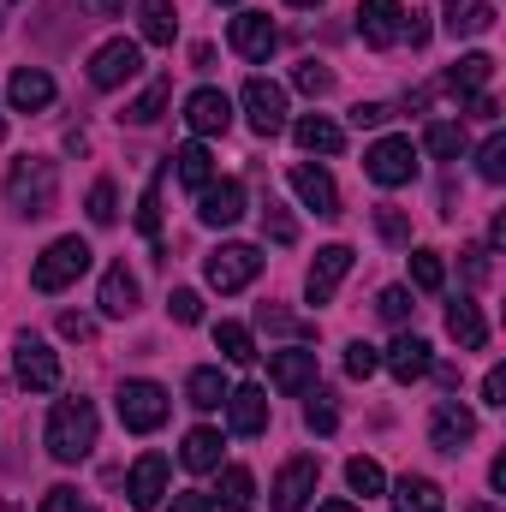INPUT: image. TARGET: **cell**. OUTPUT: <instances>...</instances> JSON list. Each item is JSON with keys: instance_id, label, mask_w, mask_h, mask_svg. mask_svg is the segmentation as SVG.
<instances>
[{"instance_id": "44", "label": "cell", "mask_w": 506, "mask_h": 512, "mask_svg": "<svg viewBox=\"0 0 506 512\" xmlns=\"http://www.w3.org/2000/svg\"><path fill=\"white\" fill-rule=\"evenodd\" d=\"M292 84H298V90H304V96H322V90H328V84H334V72H328V66H322V60H304V66H298V72H292Z\"/></svg>"}, {"instance_id": "49", "label": "cell", "mask_w": 506, "mask_h": 512, "mask_svg": "<svg viewBox=\"0 0 506 512\" xmlns=\"http://www.w3.org/2000/svg\"><path fill=\"white\" fill-rule=\"evenodd\" d=\"M60 334H66V340H90V334H96V322H90L84 310H66V316H60Z\"/></svg>"}, {"instance_id": "31", "label": "cell", "mask_w": 506, "mask_h": 512, "mask_svg": "<svg viewBox=\"0 0 506 512\" xmlns=\"http://www.w3.org/2000/svg\"><path fill=\"white\" fill-rule=\"evenodd\" d=\"M173 173H179V185H191V191H203V185L215 179V155H209L203 143H185V149L173 155Z\"/></svg>"}, {"instance_id": "15", "label": "cell", "mask_w": 506, "mask_h": 512, "mask_svg": "<svg viewBox=\"0 0 506 512\" xmlns=\"http://www.w3.org/2000/svg\"><path fill=\"white\" fill-rule=\"evenodd\" d=\"M399 30H405V6H399V0H364V6H358V36H364L370 48H393Z\"/></svg>"}, {"instance_id": "33", "label": "cell", "mask_w": 506, "mask_h": 512, "mask_svg": "<svg viewBox=\"0 0 506 512\" xmlns=\"http://www.w3.org/2000/svg\"><path fill=\"white\" fill-rule=\"evenodd\" d=\"M215 346H221L227 364H256V340H251L245 322H221V328H215Z\"/></svg>"}, {"instance_id": "38", "label": "cell", "mask_w": 506, "mask_h": 512, "mask_svg": "<svg viewBox=\"0 0 506 512\" xmlns=\"http://www.w3.org/2000/svg\"><path fill=\"white\" fill-rule=\"evenodd\" d=\"M346 483H352V495H364V501H370V495L387 489V471H381L376 459H352V465H346Z\"/></svg>"}, {"instance_id": "41", "label": "cell", "mask_w": 506, "mask_h": 512, "mask_svg": "<svg viewBox=\"0 0 506 512\" xmlns=\"http://www.w3.org/2000/svg\"><path fill=\"white\" fill-rule=\"evenodd\" d=\"M477 173H483L489 185H501V179H506V137H501V131L477 149Z\"/></svg>"}, {"instance_id": "8", "label": "cell", "mask_w": 506, "mask_h": 512, "mask_svg": "<svg viewBox=\"0 0 506 512\" xmlns=\"http://www.w3.org/2000/svg\"><path fill=\"white\" fill-rule=\"evenodd\" d=\"M203 274H209L215 292H245L256 274H262V251L256 245H221V251L203 262Z\"/></svg>"}, {"instance_id": "7", "label": "cell", "mask_w": 506, "mask_h": 512, "mask_svg": "<svg viewBox=\"0 0 506 512\" xmlns=\"http://www.w3.org/2000/svg\"><path fill=\"white\" fill-rule=\"evenodd\" d=\"M137 72H143V48L126 42V36H114V42H102V48L90 54V84H96V90H120Z\"/></svg>"}, {"instance_id": "35", "label": "cell", "mask_w": 506, "mask_h": 512, "mask_svg": "<svg viewBox=\"0 0 506 512\" xmlns=\"http://www.w3.org/2000/svg\"><path fill=\"white\" fill-rule=\"evenodd\" d=\"M423 143H429L435 161H459V155H465V131L453 126V120H435V126L423 131Z\"/></svg>"}, {"instance_id": "20", "label": "cell", "mask_w": 506, "mask_h": 512, "mask_svg": "<svg viewBox=\"0 0 506 512\" xmlns=\"http://www.w3.org/2000/svg\"><path fill=\"white\" fill-rule=\"evenodd\" d=\"M227 36H233V48H239L245 60H268V54H274V42H280V30H274V18H268V12H239Z\"/></svg>"}, {"instance_id": "43", "label": "cell", "mask_w": 506, "mask_h": 512, "mask_svg": "<svg viewBox=\"0 0 506 512\" xmlns=\"http://www.w3.org/2000/svg\"><path fill=\"white\" fill-rule=\"evenodd\" d=\"M137 227H143V239L161 233V179H149V191H143V203H137Z\"/></svg>"}, {"instance_id": "19", "label": "cell", "mask_w": 506, "mask_h": 512, "mask_svg": "<svg viewBox=\"0 0 506 512\" xmlns=\"http://www.w3.org/2000/svg\"><path fill=\"white\" fill-rule=\"evenodd\" d=\"M185 126L197 131V137H215V131L233 126V102H227V90H191V102H185Z\"/></svg>"}, {"instance_id": "2", "label": "cell", "mask_w": 506, "mask_h": 512, "mask_svg": "<svg viewBox=\"0 0 506 512\" xmlns=\"http://www.w3.org/2000/svg\"><path fill=\"white\" fill-rule=\"evenodd\" d=\"M96 405L90 399H60L54 411H48V453L60 459V465H78V459H90V447H96Z\"/></svg>"}, {"instance_id": "32", "label": "cell", "mask_w": 506, "mask_h": 512, "mask_svg": "<svg viewBox=\"0 0 506 512\" xmlns=\"http://www.w3.org/2000/svg\"><path fill=\"white\" fill-rule=\"evenodd\" d=\"M179 459H185L191 471H215V465H221V435H215V429H191L185 447H179Z\"/></svg>"}, {"instance_id": "12", "label": "cell", "mask_w": 506, "mask_h": 512, "mask_svg": "<svg viewBox=\"0 0 506 512\" xmlns=\"http://www.w3.org/2000/svg\"><path fill=\"white\" fill-rule=\"evenodd\" d=\"M197 215H203V227H233L245 215V185L239 179H209L197 191Z\"/></svg>"}, {"instance_id": "42", "label": "cell", "mask_w": 506, "mask_h": 512, "mask_svg": "<svg viewBox=\"0 0 506 512\" xmlns=\"http://www.w3.org/2000/svg\"><path fill=\"white\" fill-rule=\"evenodd\" d=\"M376 370H381V352L370 346V340H352V346H346V376H358V382H370Z\"/></svg>"}, {"instance_id": "48", "label": "cell", "mask_w": 506, "mask_h": 512, "mask_svg": "<svg viewBox=\"0 0 506 512\" xmlns=\"http://www.w3.org/2000/svg\"><path fill=\"white\" fill-rule=\"evenodd\" d=\"M268 239H274V245H292V239H298V227H292V215H280L274 203H268Z\"/></svg>"}, {"instance_id": "59", "label": "cell", "mask_w": 506, "mask_h": 512, "mask_svg": "<svg viewBox=\"0 0 506 512\" xmlns=\"http://www.w3.org/2000/svg\"><path fill=\"white\" fill-rule=\"evenodd\" d=\"M0 137H6V114H0Z\"/></svg>"}, {"instance_id": "26", "label": "cell", "mask_w": 506, "mask_h": 512, "mask_svg": "<svg viewBox=\"0 0 506 512\" xmlns=\"http://www.w3.org/2000/svg\"><path fill=\"white\" fill-rule=\"evenodd\" d=\"M393 512H447L441 483H429V477H399V483H393Z\"/></svg>"}, {"instance_id": "29", "label": "cell", "mask_w": 506, "mask_h": 512, "mask_svg": "<svg viewBox=\"0 0 506 512\" xmlns=\"http://www.w3.org/2000/svg\"><path fill=\"white\" fill-rule=\"evenodd\" d=\"M227 376L215 370V364H203V370H191V382H185V399L197 405V411H215V405H227Z\"/></svg>"}, {"instance_id": "53", "label": "cell", "mask_w": 506, "mask_h": 512, "mask_svg": "<svg viewBox=\"0 0 506 512\" xmlns=\"http://www.w3.org/2000/svg\"><path fill=\"white\" fill-rule=\"evenodd\" d=\"M483 399H489V405H506V370H489V376H483Z\"/></svg>"}, {"instance_id": "54", "label": "cell", "mask_w": 506, "mask_h": 512, "mask_svg": "<svg viewBox=\"0 0 506 512\" xmlns=\"http://www.w3.org/2000/svg\"><path fill=\"white\" fill-rule=\"evenodd\" d=\"M465 274L471 280H489V251H465Z\"/></svg>"}, {"instance_id": "51", "label": "cell", "mask_w": 506, "mask_h": 512, "mask_svg": "<svg viewBox=\"0 0 506 512\" xmlns=\"http://www.w3.org/2000/svg\"><path fill=\"white\" fill-rule=\"evenodd\" d=\"M387 114H393V108H381V102H358V108H352V126H387Z\"/></svg>"}, {"instance_id": "34", "label": "cell", "mask_w": 506, "mask_h": 512, "mask_svg": "<svg viewBox=\"0 0 506 512\" xmlns=\"http://www.w3.org/2000/svg\"><path fill=\"white\" fill-rule=\"evenodd\" d=\"M167 102H173V84H167V78H155V84H149V90L126 108V120H131V126H149V120H161V108H167Z\"/></svg>"}, {"instance_id": "5", "label": "cell", "mask_w": 506, "mask_h": 512, "mask_svg": "<svg viewBox=\"0 0 506 512\" xmlns=\"http://www.w3.org/2000/svg\"><path fill=\"white\" fill-rule=\"evenodd\" d=\"M120 423L131 435H155L167 423V387L161 382H126L120 387Z\"/></svg>"}, {"instance_id": "22", "label": "cell", "mask_w": 506, "mask_h": 512, "mask_svg": "<svg viewBox=\"0 0 506 512\" xmlns=\"http://www.w3.org/2000/svg\"><path fill=\"white\" fill-rule=\"evenodd\" d=\"M227 423H233V435H262L268 429V393L262 387H233L227 393Z\"/></svg>"}, {"instance_id": "24", "label": "cell", "mask_w": 506, "mask_h": 512, "mask_svg": "<svg viewBox=\"0 0 506 512\" xmlns=\"http://www.w3.org/2000/svg\"><path fill=\"white\" fill-rule=\"evenodd\" d=\"M292 137H298L304 155H340V143H346V131L334 126L328 114H304V120L292 126Z\"/></svg>"}, {"instance_id": "1", "label": "cell", "mask_w": 506, "mask_h": 512, "mask_svg": "<svg viewBox=\"0 0 506 512\" xmlns=\"http://www.w3.org/2000/svg\"><path fill=\"white\" fill-rule=\"evenodd\" d=\"M54 191H60V167H54V161L24 155V161L6 167V209H12V215H24V221L48 215V209H54Z\"/></svg>"}, {"instance_id": "30", "label": "cell", "mask_w": 506, "mask_h": 512, "mask_svg": "<svg viewBox=\"0 0 506 512\" xmlns=\"http://www.w3.org/2000/svg\"><path fill=\"white\" fill-rule=\"evenodd\" d=\"M489 72H495V60H489V54H465V60L447 72V90H453V96H483Z\"/></svg>"}, {"instance_id": "25", "label": "cell", "mask_w": 506, "mask_h": 512, "mask_svg": "<svg viewBox=\"0 0 506 512\" xmlns=\"http://www.w3.org/2000/svg\"><path fill=\"white\" fill-rule=\"evenodd\" d=\"M441 12H447V36H483L495 24L489 0H441Z\"/></svg>"}, {"instance_id": "52", "label": "cell", "mask_w": 506, "mask_h": 512, "mask_svg": "<svg viewBox=\"0 0 506 512\" xmlns=\"http://www.w3.org/2000/svg\"><path fill=\"white\" fill-rule=\"evenodd\" d=\"M167 512H215V495H197V489H185V495H173V507Z\"/></svg>"}, {"instance_id": "37", "label": "cell", "mask_w": 506, "mask_h": 512, "mask_svg": "<svg viewBox=\"0 0 506 512\" xmlns=\"http://www.w3.org/2000/svg\"><path fill=\"white\" fill-rule=\"evenodd\" d=\"M84 209H90V221H96V227H114V221H120V191H114V179H96Z\"/></svg>"}, {"instance_id": "46", "label": "cell", "mask_w": 506, "mask_h": 512, "mask_svg": "<svg viewBox=\"0 0 506 512\" xmlns=\"http://www.w3.org/2000/svg\"><path fill=\"white\" fill-rule=\"evenodd\" d=\"M167 310H173V322H203V298L197 292H173Z\"/></svg>"}, {"instance_id": "6", "label": "cell", "mask_w": 506, "mask_h": 512, "mask_svg": "<svg viewBox=\"0 0 506 512\" xmlns=\"http://www.w3.org/2000/svg\"><path fill=\"white\" fill-rule=\"evenodd\" d=\"M12 376L30 387V393H54V387H60V358L48 352V340L18 334V346H12Z\"/></svg>"}, {"instance_id": "17", "label": "cell", "mask_w": 506, "mask_h": 512, "mask_svg": "<svg viewBox=\"0 0 506 512\" xmlns=\"http://www.w3.org/2000/svg\"><path fill=\"white\" fill-rule=\"evenodd\" d=\"M268 382L280 387V393H310L316 387V352H304V346L274 352L268 358Z\"/></svg>"}, {"instance_id": "58", "label": "cell", "mask_w": 506, "mask_h": 512, "mask_svg": "<svg viewBox=\"0 0 506 512\" xmlns=\"http://www.w3.org/2000/svg\"><path fill=\"white\" fill-rule=\"evenodd\" d=\"M292 6H322V0H292Z\"/></svg>"}, {"instance_id": "11", "label": "cell", "mask_w": 506, "mask_h": 512, "mask_svg": "<svg viewBox=\"0 0 506 512\" xmlns=\"http://www.w3.org/2000/svg\"><path fill=\"white\" fill-rule=\"evenodd\" d=\"M316 459H286L280 477H274V512H304L310 495H316Z\"/></svg>"}, {"instance_id": "23", "label": "cell", "mask_w": 506, "mask_h": 512, "mask_svg": "<svg viewBox=\"0 0 506 512\" xmlns=\"http://www.w3.org/2000/svg\"><path fill=\"white\" fill-rule=\"evenodd\" d=\"M447 334L459 340V352H483L489 346V322H483V310L471 298H453L447 304Z\"/></svg>"}, {"instance_id": "45", "label": "cell", "mask_w": 506, "mask_h": 512, "mask_svg": "<svg viewBox=\"0 0 506 512\" xmlns=\"http://www.w3.org/2000/svg\"><path fill=\"white\" fill-rule=\"evenodd\" d=\"M376 310L387 316V322H405V316H411V292H405V286H387V292L376 298Z\"/></svg>"}, {"instance_id": "18", "label": "cell", "mask_w": 506, "mask_h": 512, "mask_svg": "<svg viewBox=\"0 0 506 512\" xmlns=\"http://www.w3.org/2000/svg\"><path fill=\"white\" fill-rule=\"evenodd\" d=\"M387 370H393V382H423L429 370H435V358H429V340L423 334H399L393 346H387V358H381Z\"/></svg>"}, {"instance_id": "55", "label": "cell", "mask_w": 506, "mask_h": 512, "mask_svg": "<svg viewBox=\"0 0 506 512\" xmlns=\"http://www.w3.org/2000/svg\"><path fill=\"white\" fill-rule=\"evenodd\" d=\"M84 6H90L96 18H114V12H126V0H84Z\"/></svg>"}, {"instance_id": "47", "label": "cell", "mask_w": 506, "mask_h": 512, "mask_svg": "<svg viewBox=\"0 0 506 512\" xmlns=\"http://www.w3.org/2000/svg\"><path fill=\"white\" fill-rule=\"evenodd\" d=\"M36 512H84V501H78V489H66V483H60V489H48V495H42V507Z\"/></svg>"}, {"instance_id": "3", "label": "cell", "mask_w": 506, "mask_h": 512, "mask_svg": "<svg viewBox=\"0 0 506 512\" xmlns=\"http://www.w3.org/2000/svg\"><path fill=\"white\" fill-rule=\"evenodd\" d=\"M90 268V245L78 239V233H66V239H54L48 251L36 256V268H30V286L36 292H66L78 274Z\"/></svg>"}, {"instance_id": "28", "label": "cell", "mask_w": 506, "mask_h": 512, "mask_svg": "<svg viewBox=\"0 0 506 512\" xmlns=\"http://www.w3.org/2000/svg\"><path fill=\"white\" fill-rule=\"evenodd\" d=\"M96 304H102V316H131L137 310V280L126 274V262L102 274V298Z\"/></svg>"}, {"instance_id": "57", "label": "cell", "mask_w": 506, "mask_h": 512, "mask_svg": "<svg viewBox=\"0 0 506 512\" xmlns=\"http://www.w3.org/2000/svg\"><path fill=\"white\" fill-rule=\"evenodd\" d=\"M471 512H501V507H489V501H483V507H471Z\"/></svg>"}, {"instance_id": "4", "label": "cell", "mask_w": 506, "mask_h": 512, "mask_svg": "<svg viewBox=\"0 0 506 512\" xmlns=\"http://www.w3.org/2000/svg\"><path fill=\"white\" fill-rule=\"evenodd\" d=\"M364 173H370L376 185H387V191L411 185V173H417V143H411V137H376L370 155H364Z\"/></svg>"}, {"instance_id": "39", "label": "cell", "mask_w": 506, "mask_h": 512, "mask_svg": "<svg viewBox=\"0 0 506 512\" xmlns=\"http://www.w3.org/2000/svg\"><path fill=\"white\" fill-rule=\"evenodd\" d=\"M221 507H233V512L251 507V471L245 465H227L221 471Z\"/></svg>"}, {"instance_id": "56", "label": "cell", "mask_w": 506, "mask_h": 512, "mask_svg": "<svg viewBox=\"0 0 506 512\" xmlns=\"http://www.w3.org/2000/svg\"><path fill=\"white\" fill-rule=\"evenodd\" d=\"M316 512H358L352 501H328V507H316Z\"/></svg>"}, {"instance_id": "40", "label": "cell", "mask_w": 506, "mask_h": 512, "mask_svg": "<svg viewBox=\"0 0 506 512\" xmlns=\"http://www.w3.org/2000/svg\"><path fill=\"white\" fill-rule=\"evenodd\" d=\"M304 423H310L316 435H334V423H340V411H334V393H322V387H310V405H304Z\"/></svg>"}, {"instance_id": "36", "label": "cell", "mask_w": 506, "mask_h": 512, "mask_svg": "<svg viewBox=\"0 0 506 512\" xmlns=\"http://www.w3.org/2000/svg\"><path fill=\"white\" fill-rule=\"evenodd\" d=\"M441 280H447L441 251H411V286H417V292H441Z\"/></svg>"}, {"instance_id": "10", "label": "cell", "mask_w": 506, "mask_h": 512, "mask_svg": "<svg viewBox=\"0 0 506 512\" xmlns=\"http://www.w3.org/2000/svg\"><path fill=\"white\" fill-rule=\"evenodd\" d=\"M346 274H352V251H346V245H322L316 262H310V274H304V298H310V304H328Z\"/></svg>"}, {"instance_id": "60", "label": "cell", "mask_w": 506, "mask_h": 512, "mask_svg": "<svg viewBox=\"0 0 506 512\" xmlns=\"http://www.w3.org/2000/svg\"><path fill=\"white\" fill-rule=\"evenodd\" d=\"M215 6H233V0H215Z\"/></svg>"}, {"instance_id": "9", "label": "cell", "mask_w": 506, "mask_h": 512, "mask_svg": "<svg viewBox=\"0 0 506 512\" xmlns=\"http://www.w3.org/2000/svg\"><path fill=\"white\" fill-rule=\"evenodd\" d=\"M471 435H477L471 405L441 399V405H435V417H429V447H435V453H465V447H471Z\"/></svg>"}, {"instance_id": "14", "label": "cell", "mask_w": 506, "mask_h": 512, "mask_svg": "<svg viewBox=\"0 0 506 512\" xmlns=\"http://www.w3.org/2000/svg\"><path fill=\"white\" fill-rule=\"evenodd\" d=\"M245 114H251V131L274 137V131L286 126V90L268 84V78H251L245 84Z\"/></svg>"}, {"instance_id": "13", "label": "cell", "mask_w": 506, "mask_h": 512, "mask_svg": "<svg viewBox=\"0 0 506 512\" xmlns=\"http://www.w3.org/2000/svg\"><path fill=\"white\" fill-rule=\"evenodd\" d=\"M167 459L161 453H143L137 465H131V483H126V495H131V507L137 512H155L161 501H167Z\"/></svg>"}, {"instance_id": "21", "label": "cell", "mask_w": 506, "mask_h": 512, "mask_svg": "<svg viewBox=\"0 0 506 512\" xmlns=\"http://www.w3.org/2000/svg\"><path fill=\"white\" fill-rule=\"evenodd\" d=\"M6 102H12L18 114H42V108L54 102V78H48L42 66H24V72H12V84H6Z\"/></svg>"}, {"instance_id": "50", "label": "cell", "mask_w": 506, "mask_h": 512, "mask_svg": "<svg viewBox=\"0 0 506 512\" xmlns=\"http://www.w3.org/2000/svg\"><path fill=\"white\" fill-rule=\"evenodd\" d=\"M376 227H381V239H393V245H405V239H411V233H405V215H399V209H381Z\"/></svg>"}, {"instance_id": "27", "label": "cell", "mask_w": 506, "mask_h": 512, "mask_svg": "<svg viewBox=\"0 0 506 512\" xmlns=\"http://www.w3.org/2000/svg\"><path fill=\"white\" fill-rule=\"evenodd\" d=\"M137 24H143V42H155V48H167V42L179 36L173 0H143V6H137Z\"/></svg>"}, {"instance_id": "16", "label": "cell", "mask_w": 506, "mask_h": 512, "mask_svg": "<svg viewBox=\"0 0 506 512\" xmlns=\"http://www.w3.org/2000/svg\"><path fill=\"white\" fill-rule=\"evenodd\" d=\"M292 191H298V203L304 209H316V215H340V185H334V173L328 167H292Z\"/></svg>"}]
</instances>
